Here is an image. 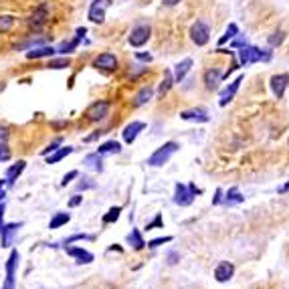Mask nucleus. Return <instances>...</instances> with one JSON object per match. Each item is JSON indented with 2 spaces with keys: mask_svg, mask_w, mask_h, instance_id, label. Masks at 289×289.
<instances>
[{
  "mask_svg": "<svg viewBox=\"0 0 289 289\" xmlns=\"http://www.w3.org/2000/svg\"><path fill=\"white\" fill-rule=\"evenodd\" d=\"M71 65V59L69 57H61V59H51L49 61V69H65V67H69Z\"/></svg>",
  "mask_w": 289,
  "mask_h": 289,
  "instance_id": "obj_31",
  "label": "nucleus"
},
{
  "mask_svg": "<svg viewBox=\"0 0 289 289\" xmlns=\"http://www.w3.org/2000/svg\"><path fill=\"white\" fill-rule=\"evenodd\" d=\"M180 0H164V4H168V6H174V4H178Z\"/></svg>",
  "mask_w": 289,
  "mask_h": 289,
  "instance_id": "obj_50",
  "label": "nucleus"
},
{
  "mask_svg": "<svg viewBox=\"0 0 289 289\" xmlns=\"http://www.w3.org/2000/svg\"><path fill=\"white\" fill-rule=\"evenodd\" d=\"M172 241V237H160V239H154V241H150V243H146L150 249H156V247H160V245H164V243H170Z\"/></svg>",
  "mask_w": 289,
  "mask_h": 289,
  "instance_id": "obj_35",
  "label": "nucleus"
},
{
  "mask_svg": "<svg viewBox=\"0 0 289 289\" xmlns=\"http://www.w3.org/2000/svg\"><path fill=\"white\" fill-rule=\"evenodd\" d=\"M112 4V0H93L89 8V18L93 22H103L105 20V8Z\"/></svg>",
  "mask_w": 289,
  "mask_h": 289,
  "instance_id": "obj_8",
  "label": "nucleus"
},
{
  "mask_svg": "<svg viewBox=\"0 0 289 289\" xmlns=\"http://www.w3.org/2000/svg\"><path fill=\"white\" fill-rule=\"evenodd\" d=\"M6 184H8V180H0V200H2L4 194H6Z\"/></svg>",
  "mask_w": 289,
  "mask_h": 289,
  "instance_id": "obj_43",
  "label": "nucleus"
},
{
  "mask_svg": "<svg viewBox=\"0 0 289 289\" xmlns=\"http://www.w3.org/2000/svg\"><path fill=\"white\" fill-rule=\"evenodd\" d=\"M18 229H20V223L16 225V223H12V225H4V223H0V237H2V247H10V243H12V237L18 233Z\"/></svg>",
  "mask_w": 289,
  "mask_h": 289,
  "instance_id": "obj_13",
  "label": "nucleus"
},
{
  "mask_svg": "<svg viewBox=\"0 0 289 289\" xmlns=\"http://www.w3.org/2000/svg\"><path fill=\"white\" fill-rule=\"evenodd\" d=\"M2 216H4V204H0V223H2Z\"/></svg>",
  "mask_w": 289,
  "mask_h": 289,
  "instance_id": "obj_51",
  "label": "nucleus"
},
{
  "mask_svg": "<svg viewBox=\"0 0 289 289\" xmlns=\"http://www.w3.org/2000/svg\"><path fill=\"white\" fill-rule=\"evenodd\" d=\"M81 239H93V237H91V235H75V237L67 239V245H71L73 241H81Z\"/></svg>",
  "mask_w": 289,
  "mask_h": 289,
  "instance_id": "obj_42",
  "label": "nucleus"
},
{
  "mask_svg": "<svg viewBox=\"0 0 289 289\" xmlns=\"http://www.w3.org/2000/svg\"><path fill=\"white\" fill-rule=\"evenodd\" d=\"M237 32H239V28H237V24H229V28H227V32H225V37H223V39H221L219 43L223 45V43H227L229 39H235V37H237Z\"/></svg>",
  "mask_w": 289,
  "mask_h": 289,
  "instance_id": "obj_34",
  "label": "nucleus"
},
{
  "mask_svg": "<svg viewBox=\"0 0 289 289\" xmlns=\"http://www.w3.org/2000/svg\"><path fill=\"white\" fill-rule=\"evenodd\" d=\"M110 101H95V103H91L89 107H87V112H85V118L89 120V122H99V120H103L107 114H110Z\"/></svg>",
  "mask_w": 289,
  "mask_h": 289,
  "instance_id": "obj_4",
  "label": "nucleus"
},
{
  "mask_svg": "<svg viewBox=\"0 0 289 289\" xmlns=\"http://www.w3.org/2000/svg\"><path fill=\"white\" fill-rule=\"evenodd\" d=\"M118 57L112 55V53H101L99 57H95L93 61V67L95 69H101V71H116L118 69Z\"/></svg>",
  "mask_w": 289,
  "mask_h": 289,
  "instance_id": "obj_5",
  "label": "nucleus"
},
{
  "mask_svg": "<svg viewBox=\"0 0 289 289\" xmlns=\"http://www.w3.org/2000/svg\"><path fill=\"white\" fill-rule=\"evenodd\" d=\"M67 255L79 259V263H91L93 261V255L85 249H77V247H67Z\"/></svg>",
  "mask_w": 289,
  "mask_h": 289,
  "instance_id": "obj_20",
  "label": "nucleus"
},
{
  "mask_svg": "<svg viewBox=\"0 0 289 289\" xmlns=\"http://www.w3.org/2000/svg\"><path fill=\"white\" fill-rule=\"evenodd\" d=\"M8 142V128H0V146Z\"/></svg>",
  "mask_w": 289,
  "mask_h": 289,
  "instance_id": "obj_40",
  "label": "nucleus"
},
{
  "mask_svg": "<svg viewBox=\"0 0 289 289\" xmlns=\"http://www.w3.org/2000/svg\"><path fill=\"white\" fill-rule=\"evenodd\" d=\"M79 37L77 39H73V41H69V43H63L59 49H57V53H63V55H67V53H71L73 49H77V45H79Z\"/></svg>",
  "mask_w": 289,
  "mask_h": 289,
  "instance_id": "obj_32",
  "label": "nucleus"
},
{
  "mask_svg": "<svg viewBox=\"0 0 289 289\" xmlns=\"http://www.w3.org/2000/svg\"><path fill=\"white\" fill-rule=\"evenodd\" d=\"M128 243H130L136 251H142V249L146 247V241L142 239V235H140V231H138V229H134V231L128 235Z\"/></svg>",
  "mask_w": 289,
  "mask_h": 289,
  "instance_id": "obj_23",
  "label": "nucleus"
},
{
  "mask_svg": "<svg viewBox=\"0 0 289 289\" xmlns=\"http://www.w3.org/2000/svg\"><path fill=\"white\" fill-rule=\"evenodd\" d=\"M241 83H243V75H239L223 93H221V105H227L229 101H233V97H235V93L239 91V87H241Z\"/></svg>",
  "mask_w": 289,
  "mask_h": 289,
  "instance_id": "obj_14",
  "label": "nucleus"
},
{
  "mask_svg": "<svg viewBox=\"0 0 289 289\" xmlns=\"http://www.w3.org/2000/svg\"><path fill=\"white\" fill-rule=\"evenodd\" d=\"M150 34H152V28H150L148 24H138V26L132 30V34H130V45H132V47H142V45L148 43Z\"/></svg>",
  "mask_w": 289,
  "mask_h": 289,
  "instance_id": "obj_6",
  "label": "nucleus"
},
{
  "mask_svg": "<svg viewBox=\"0 0 289 289\" xmlns=\"http://www.w3.org/2000/svg\"><path fill=\"white\" fill-rule=\"evenodd\" d=\"M14 22H16V18H14L12 14H2V16H0V34H2V32H8V30L14 26Z\"/></svg>",
  "mask_w": 289,
  "mask_h": 289,
  "instance_id": "obj_29",
  "label": "nucleus"
},
{
  "mask_svg": "<svg viewBox=\"0 0 289 289\" xmlns=\"http://www.w3.org/2000/svg\"><path fill=\"white\" fill-rule=\"evenodd\" d=\"M241 202H245V196L241 194V190H239L237 186H233V188L227 192V196H225V204L233 206V204H241Z\"/></svg>",
  "mask_w": 289,
  "mask_h": 289,
  "instance_id": "obj_22",
  "label": "nucleus"
},
{
  "mask_svg": "<svg viewBox=\"0 0 289 289\" xmlns=\"http://www.w3.org/2000/svg\"><path fill=\"white\" fill-rule=\"evenodd\" d=\"M85 164L91 168V170H95V172H101L103 170V166H101V156L95 152V154H89L87 158H85Z\"/></svg>",
  "mask_w": 289,
  "mask_h": 289,
  "instance_id": "obj_27",
  "label": "nucleus"
},
{
  "mask_svg": "<svg viewBox=\"0 0 289 289\" xmlns=\"http://www.w3.org/2000/svg\"><path fill=\"white\" fill-rule=\"evenodd\" d=\"M233 275H235V267H233V263H229V261L219 263V265H216V269H214V279H216L219 283L229 281Z\"/></svg>",
  "mask_w": 289,
  "mask_h": 289,
  "instance_id": "obj_10",
  "label": "nucleus"
},
{
  "mask_svg": "<svg viewBox=\"0 0 289 289\" xmlns=\"http://www.w3.org/2000/svg\"><path fill=\"white\" fill-rule=\"evenodd\" d=\"M287 190H289V182L285 184V186H283V188H281V190H279V192H287Z\"/></svg>",
  "mask_w": 289,
  "mask_h": 289,
  "instance_id": "obj_52",
  "label": "nucleus"
},
{
  "mask_svg": "<svg viewBox=\"0 0 289 289\" xmlns=\"http://www.w3.org/2000/svg\"><path fill=\"white\" fill-rule=\"evenodd\" d=\"M152 95H154V89L148 85V87H142L140 89V93L136 95V99H134V105L136 107H140V105H144V103H148L150 99H152Z\"/></svg>",
  "mask_w": 289,
  "mask_h": 289,
  "instance_id": "obj_24",
  "label": "nucleus"
},
{
  "mask_svg": "<svg viewBox=\"0 0 289 289\" xmlns=\"http://www.w3.org/2000/svg\"><path fill=\"white\" fill-rule=\"evenodd\" d=\"M287 85H289V75H285V73L271 77V89H273V93H275V97H277V99H281V97H283V93H285Z\"/></svg>",
  "mask_w": 289,
  "mask_h": 289,
  "instance_id": "obj_11",
  "label": "nucleus"
},
{
  "mask_svg": "<svg viewBox=\"0 0 289 289\" xmlns=\"http://www.w3.org/2000/svg\"><path fill=\"white\" fill-rule=\"evenodd\" d=\"M120 212H122V208H120V206H114V208H110V212L103 216V223H105V225H110V223H116V221L120 219Z\"/></svg>",
  "mask_w": 289,
  "mask_h": 289,
  "instance_id": "obj_33",
  "label": "nucleus"
},
{
  "mask_svg": "<svg viewBox=\"0 0 289 289\" xmlns=\"http://www.w3.org/2000/svg\"><path fill=\"white\" fill-rule=\"evenodd\" d=\"M63 144V138H57L55 142H51V144L47 146L45 150H43V154H49V152H57V148Z\"/></svg>",
  "mask_w": 289,
  "mask_h": 289,
  "instance_id": "obj_36",
  "label": "nucleus"
},
{
  "mask_svg": "<svg viewBox=\"0 0 289 289\" xmlns=\"http://www.w3.org/2000/svg\"><path fill=\"white\" fill-rule=\"evenodd\" d=\"M47 18H49V8H47V6H41V8H37V10L28 16V26H30V28H41V26L47 22Z\"/></svg>",
  "mask_w": 289,
  "mask_h": 289,
  "instance_id": "obj_12",
  "label": "nucleus"
},
{
  "mask_svg": "<svg viewBox=\"0 0 289 289\" xmlns=\"http://www.w3.org/2000/svg\"><path fill=\"white\" fill-rule=\"evenodd\" d=\"M57 53V49L53 47H34L30 51H26V59H43V57H53Z\"/></svg>",
  "mask_w": 289,
  "mask_h": 289,
  "instance_id": "obj_16",
  "label": "nucleus"
},
{
  "mask_svg": "<svg viewBox=\"0 0 289 289\" xmlns=\"http://www.w3.org/2000/svg\"><path fill=\"white\" fill-rule=\"evenodd\" d=\"M101 134H103V132H95V134H91V136H87V138H85V142H93V140H97V138H99Z\"/></svg>",
  "mask_w": 289,
  "mask_h": 289,
  "instance_id": "obj_47",
  "label": "nucleus"
},
{
  "mask_svg": "<svg viewBox=\"0 0 289 289\" xmlns=\"http://www.w3.org/2000/svg\"><path fill=\"white\" fill-rule=\"evenodd\" d=\"M144 128L146 126L142 122H132L130 126H126V130H124V142H126V144H134L136 138H138V134H140Z\"/></svg>",
  "mask_w": 289,
  "mask_h": 289,
  "instance_id": "obj_15",
  "label": "nucleus"
},
{
  "mask_svg": "<svg viewBox=\"0 0 289 289\" xmlns=\"http://www.w3.org/2000/svg\"><path fill=\"white\" fill-rule=\"evenodd\" d=\"M180 118L186 120V122H202V124L208 122V116H206L204 110H186V112L180 114Z\"/></svg>",
  "mask_w": 289,
  "mask_h": 289,
  "instance_id": "obj_17",
  "label": "nucleus"
},
{
  "mask_svg": "<svg viewBox=\"0 0 289 289\" xmlns=\"http://www.w3.org/2000/svg\"><path fill=\"white\" fill-rule=\"evenodd\" d=\"M24 166H26V162L24 160H18L14 166H10L8 170H6V180H8V184H12L20 174H22V170H24Z\"/></svg>",
  "mask_w": 289,
  "mask_h": 289,
  "instance_id": "obj_21",
  "label": "nucleus"
},
{
  "mask_svg": "<svg viewBox=\"0 0 289 289\" xmlns=\"http://www.w3.org/2000/svg\"><path fill=\"white\" fill-rule=\"evenodd\" d=\"M81 200H83V196H73L69 200V206H77V204H81Z\"/></svg>",
  "mask_w": 289,
  "mask_h": 289,
  "instance_id": "obj_45",
  "label": "nucleus"
},
{
  "mask_svg": "<svg viewBox=\"0 0 289 289\" xmlns=\"http://www.w3.org/2000/svg\"><path fill=\"white\" fill-rule=\"evenodd\" d=\"M93 186H95L93 182H79L77 188H79V190H87V188H93Z\"/></svg>",
  "mask_w": 289,
  "mask_h": 289,
  "instance_id": "obj_44",
  "label": "nucleus"
},
{
  "mask_svg": "<svg viewBox=\"0 0 289 289\" xmlns=\"http://www.w3.org/2000/svg\"><path fill=\"white\" fill-rule=\"evenodd\" d=\"M176 150H178V144H176V142H166L162 148H158V150L148 158V164H150V166H164Z\"/></svg>",
  "mask_w": 289,
  "mask_h": 289,
  "instance_id": "obj_1",
  "label": "nucleus"
},
{
  "mask_svg": "<svg viewBox=\"0 0 289 289\" xmlns=\"http://www.w3.org/2000/svg\"><path fill=\"white\" fill-rule=\"evenodd\" d=\"M71 152H73V148H69V146H67V148H61V150H57L53 156L47 158V164H57V162H61L65 156H69Z\"/></svg>",
  "mask_w": 289,
  "mask_h": 289,
  "instance_id": "obj_28",
  "label": "nucleus"
},
{
  "mask_svg": "<svg viewBox=\"0 0 289 289\" xmlns=\"http://www.w3.org/2000/svg\"><path fill=\"white\" fill-rule=\"evenodd\" d=\"M192 200H194V194H192V190L186 186V184H176V192H174V202L176 204H180V206H188V204H192Z\"/></svg>",
  "mask_w": 289,
  "mask_h": 289,
  "instance_id": "obj_7",
  "label": "nucleus"
},
{
  "mask_svg": "<svg viewBox=\"0 0 289 289\" xmlns=\"http://www.w3.org/2000/svg\"><path fill=\"white\" fill-rule=\"evenodd\" d=\"M16 263H18V251H12L10 257H8V263H6V283L2 285V289H14V269H16Z\"/></svg>",
  "mask_w": 289,
  "mask_h": 289,
  "instance_id": "obj_9",
  "label": "nucleus"
},
{
  "mask_svg": "<svg viewBox=\"0 0 289 289\" xmlns=\"http://www.w3.org/2000/svg\"><path fill=\"white\" fill-rule=\"evenodd\" d=\"M190 39H192V41H194L198 47L206 45V43H208V39H210V30H208L206 22L196 20V22L192 24V28H190Z\"/></svg>",
  "mask_w": 289,
  "mask_h": 289,
  "instance_id": "obj_3",
  "label": "nucleus"
},
{
  "mask_svg": "<svg viewBox=\"0 0 289 289\" xmlns=\"http://www.w3.org/2000/svg\"><path fill=\"white\" fill-rule=\"evenodd\" d=\"M120 152H122V146L118 144L116 140L105 142V144H101L97 148V154H99V156H105V154H120Z\"/></svg>",
  "mask_w": 289,
  "mask_h": 289,
  "instance_id": "obj_25",
  "label": "nucleus"
},
{
  "mask_svg": "<svg viewBox=\"0 0 289 289\" xmlns=\"http://www.w3.org/2000/svg\"><path fill=\"white\" fill-rule=\"evenodd\" d=\"M283 41V32H275L273 37H269V45L271 47H275V45H279Z\"/></svg>",
  "mask_w": 289,
  "mask_h": 289,
  "instance_id": "obj_37",
  "label": "nucleus"
},
{
  "mask_svg": "<svg viewBox=\"0 0 289 289\" xmlns=\"http://www.w3.org/2000/svg\"><path fill=\"white\" fill-rule=\"evenodd\" d=\"M77 176H79V172H77V170H71L69 174H65V178H63V182H61V184H63V186H67V184H69L73 178H77Z\"/></svg>",
  "mask_w": 289,
  "mask_h": 289,
  "instance_id": "obj_38",
  "label": "nucleus"
},
{
  "mask_svg": "<svg viewBox=\"0 0 289 289\" xmlns=\"http://www.w3.org/2000/svg\"><path fill=\"white\" fill-rule=\"evenodd\" d=\"M221 79H223V75H221V71H216V69H208L206 73H204V83H206V89H216L219 87V83H221Z\"/></svg>",
  "mask_w": 289,
  "mask_h": 289,
  "instance_id": "obj_18",
  "label": "nucleus"
},
{
  "mask_svg": "<svg viewBox=\"0 0 289 289\" xmlns=\"http://www.w3.org/2000/svg\"><path fill=\"white\" fill-rule=\"evenodd\" d=\"M221 196H223V190H216V196H214V200H212V202H214V204H219V202H221Z\"/></svg>",
  "mask_w": 289,
  "mask_h": 289,
  "instance_id": "obj_49",
  "label": "nucleus"
},
{
  "mask_svg": "<svg viewBox=\"0 0 289 289\" xmlns=\"http://www.w3.org/2000/svg\"><path fill=\"white\" fill-rule=\"evenodd\" d=\"M271 55L269 53H265V51H261V49H257V47H241V51H239V61L243 63V65H251V63H257V61H267Z\"/></svg>",
  "mask_w": 289,
  "mask_h": 289,
  "instance_id": "obj_2",
  "label": "nucleus"
},
{
  "mask_svg": "<svg viewBox=\"0 0 289 289\" xmlns=\"http://www.w3.org/2000/svg\"><path fill=\"white\" fill-rule=\"evenodd\" d=\"M136 57H138V59H140V61H148V63H150V61H152V55H148V53H138V55H136Z\"/></svg>",
  "mask_w": 289,
  "mask_h": 289,
  "instance_id": "obj_46",
  "label": "nucleus"
},
{
  "mask_svg": "<svg viewBox=\"0 0 289 289\" xmlns=\"http://www.w3.org/2000/svg\"><path fill=\"white\" fill-rule=\"evenodd\" d=\"M190 67H192V59H184L182 63H178V65L174 67V81L180 83V81L186 77V73L190 71Z\"/></svg>",
  "mask_w": 289,
  "mask_h": 289,
  "instance_id": "obj_19",
  "label": "nucleus"
},
{
  "mask_svg": "<svg viewBox=\"0 0 289 289\" xmlns=\"http://www.w3.org/2000/svg\"><path fill=\"white\" fill-rule=\"evenodd\" d=\"M10 158V150L6 148V144L0 146V160H8Z\"/></svg>",
  "mask_w": 289,
  "mask_h": 289,
  "instance_id": "obj_39",
  "label": "nucleus"
},
{
  "mask_svg": "<svg viewBox=\"0 0 289 289\" xmlns=\"http://www.w3.org/2000/svg\"><path fill=\"white\" fill-rule=\"evenodd\" d=\"M176 259H178V255H176V253H170V255H168V263H170V265H174V263H176Z\"/></svg>",
  "mask_w": 289,
  "mask_h": 289,
  "instance_id": "obj_48",
  "label": "nucleus"
},
{
  "mask_svg": "<svg viewBox=\"0 0 289 289\" xmlns=\"http://www.w3.org/2000/svg\"><path fill=\"white\" fill-rule=\"evenodd\" d=\"M172 81H174V75H172V73H166V75H164V81H162V85H160V89H158V95H160V97H164V95L170 91Z\"/></svg>",
  "mask_w": 289,
  "mask_h": 289,
  "instance_id": "obj_30",
  "label": "nucleus"
},
{
  "mask_svg": "<svg viewBox=\"0 0 289 289\" xmlns=\"http://www.w3.org/2000/svg\"><path fill=\"white\" fill-rule=\"evenodd\" d=\"M154 227H162V216H160V214H158L152 223H148V227H146V229H154Z\"/></svg>",
  "mask_w": 289,
  "mask_h": 289,
  "instance_id": "obj_41",
  "label": "nucleus"
},
{
  "mask_svg": "<svg viewBox=\"0 0 289 289\" xmlns=\"http://www.w3.org/2000/svg\"><path fill=\"white\" fill-rule=\"evenodd\" d=\"M69 212H57L53 219H51V223H49V229H59V227H63V225H67L69 223Z\"/></svg>",
  "mask_w": 289,
  "mask_h": 289,
  "instance_id": "obj_26",
  "label": "nucleus"
}]
</instances>
